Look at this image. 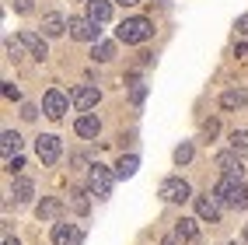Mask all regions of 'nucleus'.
Listing matches in <instances>:
<instances>
[{
  "label": "nucleus",
  "instance_id": "1",
  "mask_svg": "<svg viewBox=\"0 0 248 245\" xmlns=\"http://www.w3.org/2000/svg\"><path fill=\"white\" fill-rule=\"evenodd\" d=\"M115 35H119V42H126V46H140V42H147L154 35V25L147 18H126L119 28H115Z\"/></svg>",
  "mask_w": 248,
  "mask_h": 245
},
{
  "label": "nucleus",
  "instance_id": "2",
  "mask_svg": "<svg viewBox=\"0 0 248 245\" xmlns=\"http://www.w3.org/2000/svg\"><path fill=\"white\" fill-rule=\"evenodd\" d=\"M112 182H115V175L105 168V165H91V172H88V186H91V193H98L105 200V196H112Z\"/></svg>",
  "mask_w": 248,
  "mask_h": 245
},
{
  "label": "nucleus",
  "instance_id": "3",
  "mask_svg": "<svg viewBox=\"0 0 248 245\" xmlns=\"http://www.w3.org/2000/svg\"><path fill=\"white\" fill-rule=\"evenodd\" d=\"M189 196H192V189H189L186 179H164V182H161V200H168V203H186Z\"/></svg>",
  "mask_w": 248,
  "mask_h": 245
},
{
  "label": "nucleus",
  "instance_id": "4",
  "mask_svg": "<svg viewBox=\"0 0 248 245\" xmlns=\"http://www.w3.org/2000/svg\"><path fill=\"white\" fill-rule=\"evenodd\" d=\"M35 154H39L42 165H56V158H60V140H56L53 133H42V137L35 140Z\"/></svg>",
  "mask_w": 248,
  "mask_h": 245
},
{
  "label": "nucleus",
  "instance_id": "5",
  "mask_svg": "<svg viewBox=\"0 0 248 245\" xmlns=\"http://www.w3.org/2000/svg\"><path fill=\"white\" fill-rule=\"evenodd\" d=\"M70 35L74 39H80V42H98V32H102V28H98L91 18H70Z\"/></svg>",
  "mask_w": 248,
  "mask_h": 245
},
{
  "label": "nucleus",
  "instance_id": "6",
  "mask_svg": "<svg viewBox=\"0 0 248 245\" xmlns=\"http://www.w3.org/2000/svg\"><path fill=\"white\" fill-rule=\"evenodd\" d=\"M42 112L49 119H63V112H67V95L63 91H46V98H42Z\"/></svg>",
  "mask_w": 248,
  "mask_h": 245
},
{
  "label": "nucleus",
  "instance_id": "7",
  "mask_svg": "<svg viewBox=\"0 0 248 245\" xmlns=\"http://www.w3.org/2000/svg\"><path fill=\"white\" fill-rule=\"evenodd\" d=\"M217 168H220L224 175H231V179H238V182H241V175H245V168H241V154H238V151H224V154H217Z\"/></svg>",
  "mask_w": 248,
  "mask_h": 245
},
{
  "label": "nucleus",
  "instance_id": "8",
  "mask_svg": "<svg viewBox=\"0 0 248 245\" xmlns=\"http://www.w3.org/2000/svg\"><path fill=\"white\" fill-rule=\"evenodd\" d=\"M18 42L28 49V53L31 56H35V60H46L49 56V49H46V39L39 35V32H21V35H18Z\"/></svg>",
  "mask_w": 248,
  "mask_h": 245
},
{
  "label": "nucleus",
  "instance_id": "9",
  "mask_svg": "<svg viewBox=\"0 0 248 245\" xmlns=\"http://www.w3.org/2000/svg\"><path fill=\"white\" fill-rule=\"evenodd\" d=\"M196 214H200V221L217 224L220 221V203L213 200V196H196Z\"/></svg>",
  "mask_w": 248,
  "mask_h": 245
},
{
  "label": "nucleus",
  "instance_id": "10",
  "mask_svg": "<svg viewBox=\"0 0 248 245\" xmlns=\"http://www.w3.org/2000/svg\"><path fill=\"white\" fill-rule=\"evenodd\" d=\"M241 182L238 179H231V175H224L217 186H213V200L217 203H224V207H231V200H234V189H238Z\"/></svg>",
  "mask_w": 248,
  "mask_h": 245
},
{
  "label": "nucleus",
  "instance_id": "11",
  "mask_svg": "<svg viewBox=\"0 0 248 245\" xmlns=\"http://www.w3.org/2000/svg\"><path fill=\"white\" fill-rule=\"evenodd\" d=\"M80 235L74 224H53V245H80Z\"/></svg>",
  "mask_w": 248,
  "mask_h": 245
},
{
  "label": "nucleus",
  "instance_id": "12",
  "mask_svg": "<svg viewBox=\"0 0 248 245\" xmlns=\"http://www.w3.org/2000/svg\"><path fill=\"white\" fill-rule=\"evenodd\" d=\"M74 105H77L80 112L94 109V105H98V88H91V84H80V88L74 91Z\"/></svg>",
  "mask_w": 248,
  "mask_h": 245
},
{
  "label": "nucleus",
  "instance_id": "13",
  "mask_svg": "<svg viewBox=\"0 0 248 245\" xmlns=\"http://www.w3.org/2000/svg\"><path fill=\"white\" fill-rule=\"evenodd\" d=\"M88 18L94 25H105L112 18V4H108V0H88Z\"/></svg>",
  "mask_w": 248,
  "mask_h": 245
},
{
  "label": "nucleus",
  "instance_id": "14",
  "mask_svg": "<svg viewBox=\"0 0 248 245\" xmlns=\"http://www.w3.org/2000/svg\"><path fill=\"white\" fill-rule=\"evenodd\" d=\"M18 151H21V137L14 133V130H4V137H0V154H4V161L11 154H18Z\"/></svg>",
  "mask_w": 248,
  "mask_h": 245
},
{
  "label": "nucleus",
  "instance_id": "15",
  "mask_svg": "<svg viewBox=\"0 0 248 245\" xmlns=\"http://www.w3.org/2000/svg\"><path fill=\"white\" fill-rule=\"evenodd\" d=\"M175 238H182V242H196V238H200V228H196V221H192V217H182V221L175 224Z\"/></svg>",
  "mask_w": 248,
  "mask_h": 245
},
{
  "label": "nucleus",
  "instance_id": "16",
  "mask_svg": "<svg viewBox=\"0 0 248 245\" xmlns=\"http://www.w3.org/2000/svg\"><path fill=\"white\" fill-rule=\"evenodd\" d=\"M63 28H67V21H63V14H46V21H42V35L56 39V35H63Z\"/></svg>",
  "mask_w": 248,
  "mask_h": 245
},
{
  "label": "nucleus",
  "instance_id": "17",
  "mask_svg": "<svg viewBox=\"0 0 248 245\" xmlns=\"http://www.w3.org/2000/svg\"><path fill=\"white\" fill-rule=\"evenodd\" d=\"M70 207H74V214L88 217V214H91V200H88V193H84V189H70Z\"/></svg>",
  "mask_w": 248,
  "mask_h": 245
},
{
  "label": "nucleus",
  "instance_id": "18",
  "mask_svg": "<svg viewBox=\"0 0 248 245\" xmlns=\"http://www.w3.org/2000/svg\"><path fill=\"white\" fill-rule=\"evenodd\" d=\"M74 130H77V137H98V130H102V123H98V116H80Z\"/></svg>",
  "mask_w": 248,
  "mask_h": 245
},
{
  "label": "nucleus",
  "instance_id": "19",
  "mask_svg": "<svg viewBox=\"0 0 248 245\" xmlns=\"http://www.w3.org/2000/svg\"><path fill=\"white\" fill-rule=\"evenodd\" d=\"M137 168H140V158H137V154H123L119 165H115V175H119V179H129Z\"/></svg>",
  "mask_w": 248,
  "mask_h": 245
},
{
  "label": "nucleus",
  "instance_id": "20",
  "mask_svg": "<svg viewBox=\"0 0 248 245\" xmlns=\"http://www.w3.org/2000/svg\"><path fill=\"white\" fill-rule=\"evenodd\" d=\"M220 105H224V109L248 105V95H245V91H224V95H220Z\"/></svg>",
  "mask_w": 248,
  "mask_h": 245
},
{
  "label": "nucleus",
  "instance_id": "21",
  "mask_svg": "<svg viewBox=\"0 0 248 245\" xmlns=\"http://www.w3.org/2000/svg\"><path fill=\"white\" fill-rule=\"evenodd\" d=\"M31 193H35V186H31L28 179H18V182H14V200H18V203H28Z\"/></svg>",
  "mask_w": 248,
  "mask_h": 245
},
{
  "label": "nucleus",
  "instance_id": "22",
  "mask_svg": "<svg viewBox=\"0 0 248 245\" xmlns=\"http://www.w3.org/2000/svg\"><path fill=\"white\" fill-rule=\"evenodd\" d=\"M91 56H94L98 63H105V60H112V56H115V42H94V49H91Z\"/></svg>",
  "mask_w": 248,
  "mask_h": 245
},
{
  "label": "nucleus",
  "instance_id": "23",
  "mask_svg": "<svg viewBox=\"0 0 248 245\" xmlns=\"http://www.w3.org/2000/svg\"><path fill=\"white\" fill-rule=\"evenodd\" d=\"M60 207H63L60 200H42V203L35 207V214H39V221H42V217L49 221V217H56V214H60Z\"/></svg>",
  "mask_w": 248,
  "mask_h": 245
},
{
  "label": "nucleus",
  "instance_id": "24",
  "mask_svg": "<svg viewBox=\"0 0 248 245\" xmlns=\"http://www.w3.org/2000/svg\"><path fill=\"white\" fill-rule=\"evenodd\" d=\"M231 151L248 154V130H234V133H231Z\"/></svg>",
  "mask_w": 248,
  "mask_h": 245
},
{
  "label": "nucleus",
  "instance_id": "25",
  "mask_svg": "<svg viewBox=\"0 0 248 245\" xmlns=\"http://www.w3.org/2000/svg\"><path fill=\"white\" fill-rule=\"evenodd\" d=\"M192 161V144H178L175 147V165H189Z\"/></svg>",
  "mask_w": 248,
  "mask_h": 245
},
{
  "label": "nucleus",
  "instance_id": "26",
  "mask_svg": "<svg viewBox=\"0 0 248 245\" xmlns=\"http://www.w3.org/2000/svg\"><path fill=\"white\" fill-rule=\"evenodd\" d=\"M234 210H248V186H238L234 189V200H231Z\"/></svg>",
  "mask_w": 248,
  "mask_h": 245
},
{
  "label": "nucleus",
  "instance_id": "27",
  "mask_svg": "<svg viewBox=\"0 0 248 245\" xmlns=\"http://www.w3.org/2000/svg\"><path fill=\"white\" fill-rule=\"evenodd\" d=\"M21 168H25V158H21V154L7 158V172H21Z\"/></svg>",
  "mask_w": 248,
  "mask_h": 245
},
{
  "label": "nucleus",
  "instance_id": "28",
  "mask_svg": "<svg viewBox=\"0 0 248 245\" xmlns=\"http://www.w3.org/2000/svg\"><path fill=\"white\" fill-rule=\"evenodd\" d=\"M4 98H11V102H18V98H21V91L14 88L11 81H4Z\"/></svg>",
  "mask_w": 248,
  "mask_h": 245
},
{
  "label": "nucleus",
  "instance_id": "29",
  "mask_svg": "<svg viewBox=\"0 0 248 245\" xmlns=\"http://www.w3.org/2000/svg\"><path fill=\"white\" fill-rule=\"evenodd\" d=\"M217 130H220L217 119H206V123H203V137H217Z\"/></svg>",
  "mask_w": 248,
  "mask_h": 245
},
{
  "label": "nucleus",
  "instance_id": "30",
  "mask_svg": "<svg viewBox=\"0 0 248 245\" xmlns=\"http://www.w3.org/2000/svg\"><path fill=\"white\" fill-rule=\"evenodd\" d=\"M143 98H147V84H137V88H133V105H140Z\"/></svg>",
  "mask_w": 248,
  "mask_h": 245
},
{
  "label": "nucleus",
  "instance_id": "31",
  "mask_svg": "<svg viewBox=\"0 0 248 245\" xmlns=\"http://www.w3.org/2000/svg\"><path fill=\"white\" fill-rule=\"evenodd\" d=\"M14 11H18V14H28V11H31V0H14Z\"/></svg>",
  "mask_w": 248,
  "mask_h": 245
},
{
  "label": "nucleus",
  "instance_id": "32",
  "mask_svg": "<svg viewBox=\"0 0 248 245\" xmlns=\"http://www.w3.org/2000/svg\"><path fill=\"white\" fill-rule=\"evenodd\" d=\"M21 49H25V46H21V42H7V53H11V56H14V60H18V56H21Z\"/></svg>",
  "mask_w": 248,
  "mask_h": 245
},
{
  "label": "nucleus",
  "instance_id": "33",
  "mask_svg": "<svg viewBox=\"0 0 248 245\" xmlns=\"http://www.w3.org/2000/svg\"><path fill=\"white\" fill-rule=\"evenodd\" d=\"M238 32H241V35H248V14H241V18H238V25H234Z\"/></svg>",
  "mask_w": 248,
  "mask_h": 245
},
{
  "label": "nucleus",
  "instance_id": "34",
  "mask_svg": "<svg viewBox=\"0 0 248 245\" xmlns=\"http://www.w3.org/2000/svg\"><path fill=\"white\" fill-rule=\"evenodd\" d=\"M21 116H25V119H35V116H39V109H35V105H25V109H21Z\"/></svg>",
  "mask_w": 248,
  "mask_h": 245
},
{
  "label": "nucleus",
  "instance_id": "35",
  "mask_svg": "<svg viewBox=\"0 0 248 245\" xmlns=\"http://www.w3.org/2000/svg\"><path fill=\"white\" fill-rule=\"evenodd\" d=\"M115 4H123V7H133V4H140V0H115Z\"/></svg>",
  "mask_w": 248,
  "mask_h": 245
},
{
  "label": "nucleus",
  "instance_id": "36",
  "mask_svg": "<svg viewBox=\"0 0 248 245\" xmlns=\"http://www.w3.org/2000/svg\"><path fill=\"white\" fill-rule=\"evenodd\" d=\"M4 245H18V238H11V235H7V238H4Z\"/></svg>",
  "mask_w": 248,
  "mask_h": 245
},
{
  "label": "nucleus",
  "instance_id": "37",
  "mask_svg": "<svg viewBox=\"0 0 248 245\" xmlns=\"http://www.w3.org/2000/svg\"><path fill=\"white\" fill-rule=\"evenodd\" d=\"M161 245H175V238H164V242H161Z\"/></svg>",
  "mask_w": 248,
  "mask_h": 245
},
{
  "label": "nucleus",
  "instance_id": "38",
  "mask_svg": "<svg viewBox=\"0 0 248 245\" xmlns=\"http://www.w3.org/2000/svg\"><path fill=\"white\" fill-rule=\"evenodd\" d=\"M245 238H248V231H245Z\"/></svg>",
  "mask_w": 248,
  "mask_h": 245
}]
</instances>
